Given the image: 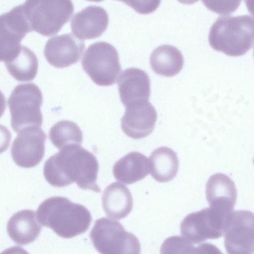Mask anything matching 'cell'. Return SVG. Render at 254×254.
<instances>
[{
  "instance_id": "6da1fadb",
  "label": "cell",
  "mask_w": 254,
  "mask_h": 254,
  "mask_svg": "<svg viewBox=\"0 0 254 254\" xmlns=\"http://www.w3.org/2000/svg\"><path fill=\"white\" fill-rule=\"evenodd\" d=\"M99 163L94 154L80 145L60 149L45 163L43 174L51 186L62 188L76 183L81 189L100 192L96 183Z\"/></svg>"
},
{
  "instance_id": "7a4b0ae2",
  "label": "cell",
  "mask_w": 254,
  "mask_h": 254,
  "mask_svg": "<svg viewBox=\"0 0 254 254\" xmlns=\"http://www.w3.org/2000/svg\"><path fill=\"white\" fill-rule=\"evenodd\" d=\"M37 220L59 236L69 239L88 229L91 215L83 205L62 196H54L43 201L37 210Z\"/></svg>"
},
{
  "instance_id": "3957f363",
  "label": "cell",
  "mask_w": 254,
  "mask_h": 254,
  "mask_svg": "<svg viewBox=\"0 0 254 254\" xmlns=\"http://www.w3.org/2000/svg\"><path fill=\"white\" fill-rule=\"evenodd\" d=\"M253 16H219L212 25L208 40L211 47L231 56L246 54L254 44Z\"/></svg>"
},
{
  "instance_id": "277c9868",
  "label": "cell",
  "mask_w": 254,
  "mask_h": 254,
  "mask_svg": "<svg viewBox=\"0 0 254 254\" xmlns=\"http://www.w3.org/2000/svg\"><path fill=\"white\" fill-rule=\"evenodd\" d=\"M32 31L50 36L59 32L74 11L70 0H27L22 4Z\"/></svg>"
},
{
  "instance_id": "5b68a950",
  "label": "cell",
  "mask_w": 254,
  "mask_h": 254,
  "mask_svg": "<svg viewBox=\"0 0 254 254\" xmlns=\"http://www.w3.org/2000/svg\"><path fill=\"white\" fill-rule=\"evenodd\" d=\"M42 102V94L37 85L33 83L17 85L8 100L13 130L18 132L27 127H40Z\"/></svg>"
},
{
  "instance_id": "8992f818",
  "label": "cell",
  "mask_w": 254,
  "mask_h": 254,
  "mask_svg": "<svg viewBox=\"0 0 254 254\" xmlns=\"http://www.w3.org/2000/svg\"><path fill=\"white\" fill-rule=\"evenodd\" d=\"M90 237L100 254H140L137 237L117 221L105 217L97 220Z\"/></svg>"
},
{
  "instance_id": "52a82bcc",
  "label": "cell",
  "mask_w": 254,
  "mask_h": 254,
  "mask_svg": "<svg viewBox=\"0 0 254 254\" xmlns=\"http://www.w3.org/2000/svg\"><path fill=\"white\" fill-rule=\"evenodd\" d=\"M82 66L96 84H113L122 68L116 49L110 43L98 42L90 45L82 60Z\"/></svg>"
},
{
  "instance_id": "ba28073f",
  "label": "cell",
  "mask_w": 254,
  "mask_h": 254,
  "mask_svg": "<svg viewBox=\"0 0 254 254\" xmlns=\"http://www.w3.org/2000/svg\"><path fill=\"white\" fill-rule=\"evenodd\" d=\"M224 246L228 254H253L254 217L251 211H233L225 228Z\"/></svg>"
},
{
  "instance_id": "9c48e42d",
  "label": "cell",
  "mask_w": 254,
  "mask_h": 254,
  "mask_svg": "<svg viewBox=\"0 0 254 254\" xmlns=\"http://www.w3.org/2000/svg\"><path fill=\"white\" fill-rule=\"evenodd\" d=\"M32 31L22 5L0 15V62L13 57L20 48V42Z\"/></svg>"
},
{
  "instance_id": "30bf717a",
  "label": "cell",
  "mask_w": 254,
  "mask_h": 254,
  "mask_svg": "<svg viewBox=\"0 0 254 254\" xmlns=\"http://www.w3.org/2000/svg\"><path fill=\"white\" fill-rule=\"evenodd\" d=\"M46 140V134L40 127H29L20 130L11 147L15 164L25 168L37 165L44 157Z\"/></svg>"
},
{
  "instance_id": "8fae6325",
  "label": "cell",
  "mask_w": 254,
  "mask_h": 254,
  "mask_svg": "<svg viewBox=\"0 0 254 254\" xmlns=\"http://www.w3.org/2000/svg\"><path fill=\"white\" fill-rule=\"evenodd\" d=\"M126 108L121 119V128L124 132L135 139L150 134L155 127L157 114L149 100L133 102Z\"/></svg>"
},
{
  "instance_id": "7c38bea8",
  "label": "cell",
  "mask_w": 254,
  "mask_h": 254,
  "mask_svg": "<svg viewBox=\"0 0 254 254\" xmlns=\"http://www.w3.org/2000/svg\"><path fill=\"white\" fill-rule=\"evenodd\" d=\"M84 48V41L70 33L49 39L44 53L50 64L57 68H63L78 62Z\"/></svg>"
},
{
  "instance_id": "4fadbf2b",
  "label": "cell",
  "mask_w": 254,
  "mask_h": 254,
  "mask_svg": "<svg viewBox=\"0 0 254 254\" xmlns=\"http://www.w3.org/2000/svg\"><path fill=\"white\" fill-rule=\"evenodd\" d=\"M221 228L207 207L186 216L181 222L180 231L185 239L197 244L220 238L223 235Z\"/></svg>"
},
{
  "instance_id": "5bb4252c",
  "label": "cell",
  "mask_w": 254,
  "mask_h": 254,
  "mask_svg": "<svg viewBox=\"0 0 254 254\" xmlns=\"http://www.w3.org/2000/svg\"><path fill=\"white\" fill-rule=\"evenodd\" d=\"M108 23V14L103 7L90 5L74 14L70 26L76 38L92 39L100 36Z\"/></svg>"
},
{
  "instance_id": "9a60e30c",
  "label": "cell",
  "mask_w": 254,
  "mask_h": 254,
  "mask_svg": "<svg viewBox=\"0 0 254 254\" xmlns=\"http://www.w3.org/2000/svg\"><path fill=\"white\" fill-rule=\"evenodd\" d=\"M121 100L126 107L140 100H149L150 81L144 70L135 67L128 68L120 74L118 81Z\"/></svg>"
},
{
  "instance_id": "2e32d148",
  "label": "cell",
  "mask_w": 254,
  "mask_h": 254,
  "mask_svg": "<svg viewBox=\"0 0 254 254\" xmlns=\"http://www.w3.org/2000/svg\"><path fill=\"white\" fill-rule=\"evenodd\" d=\"M205 194L209 207L233 211L237 193L235 183L228 176L223 173L212 175L206 184Z\"/></svg>"
},
{
  "instance_id": "e0dca14e",
  "label": "cell",
  "mask_w": 254,
  "mask_h": 254,
  "mask_svg": "<svg viewBox=\"0 0 254 254\" xmlns=\"http://www.w3.org/2000/svg\"><path fill=\"white\" fill-rule=\"evenodd\" d=\"M41 228L35 212L30 209L22 210L14 213L7 224L9 237L15 243L21 245L30 244L35 240Z\"/></svg>"
},
{
  "instance_id": "ac0fdd59",
  "label": "cell",
  "mask_w": 254,
  "mask_h": 254,
  "mask_svg": "<svg viewBox=\"0 0 254 254\" xmlns=\"http://www.w3.org/2000/svg\"><path fill=\"white\" fill-rule=\"evenodd\" d=\"M102 204L108 217L120 220L131 212L133 199L128 189L123 184L116 182L105 188L102 196Z\"/></svg>"
},
{
  "instance_id": "d6986e66",
  "label": "cell",
  "mask_w": 254,
  "mask_h": 254,
  "mask_svg": "<svg viewBox=\"0 0 254 254\" xmlns=\"http://www.w3.org/2000/svg\"><path fill=\"white\" fill-rule=\"evenodd\" d=\"M113 173L117 180L130 185L143 179L149 174V162L143 154L131 152L115 163Z\"/></svg>"
},
{
  "instance_id": "ffe728a7",
  "label": "cell",
  "mask_w": 254,
  "mask_h": 254,
  "mask_svg": "<svg viewBox=\"0 0 254 254\" xmlns=\"http://www.w3.org/2000/svg\"><path fill=\"white\" fill-rule=\"evenodd\" d=\"M149 162L150 175L159 182H169L177 174L179 166L177 154L168 147L155 149L150 155Z\"/></svg>"
},
{
  "instance_id": "44dd1931",
  "label": "cell",
  "mask_w": 254,
  "mask_h": 254,
  "mask_svg": "<svg viewBox=\"0 0 254 254\" xmlns=\"http://www.w3.org/2000/svg\"><path fill=\"white\" fill-rule=\"evenodd\" d=\"M149 62L155 73L170 77L177 74L182 69L184 58L181 52L176 47L162 45L153 51Z\"/></svg>"
},
{
  "instance_id": "7402d4cb",
  "label": "cell",
  "mask_w": 254,
  "mask_h": 254,
  "mask_svg": "<svg viewBox=\"0 0 254 254\" xmlns=\"http://www.w3.org/2000/svg\"><path fill=\"white\" fill-rule=\"evenodd\" d=\"M4 63L9 73L18 81L32 80L38 71V59L33 51L25 46L21 45L16 53Z\"/></svg>"
},
{
  "instance_id": "603a6c76",
  "label": "cell",
  "mask_w": 254,
  "mask_h": 254,
  "mask_svg": "<svg viewBox=\"0 0 254 254\" xmlns=\"http://www.w3.org/2000/svg\"><path fill=\"white\" fill-rule=\"evenodd\" d=\"M49 137L59 149L70 145H80L83 140L82 132L78 125L67 120L56 123L51 128Z\"/></svg>"
},
{
  "instance_id": "cb8c5ba5",
  "label": "cell",
  "mask_w": 254,
  "mask_h": 254,
  "mask_svg": "<svg viewBox=\"0 0 254 254\" xmlns=\"http://www.w3.org/2000/svg\"><path fill=\"white\" fill-rule=\"evenodd\" d=\"M160 254H197L196 248L185 238L178 236L165 240L160 248Z\"/></svg>"
},
{
  "instance_id": "d4e9b609",
  "label": "cell",
  "mask_w": 254,
  "mask_h": 254,
  "mask_svg": "<svg viewBox=\"0 0 254 254\" xmlns=\"http://www.w3.org/2000/svg\"><path fill=\"white\" fill-rule=\"evenodd\" d=\"M202 2L209 9L216 13L227 14L235 11L239 6L241 1H207Z\"/></svg>"
},
{
  "instance_id": "484cf974",
  "label": "cell",
  "mask_w": 254,
  "mask_h": 254,
  "mask_svg": "<svg viewBox=\"0 0 254 254\" xmlns=\"http://www.w3.org/2000/svg\"><path fill=\"white\" fill-rule=\"evenodd\" d=\"M11 138L10 131L4 126L0 125V154L8 147Z\"/></svg>"
},
{
  "instance_id": "4316f807",
  "label": "cell",
  "mask_w": 254,
  "mask_h": 254,
  "mask_svg": "<svg viewBox=\"0 0 254 254\" xmlns=\"http://www.w3.org/2000/svg\"><path fill=\"white\" fill-rule=\"evenodd\" d=\"M197 254H223L215 245L204 243L196 247Z\"/></svg>"
},
{
  "instance_id": "83f0119b",
  "label": "cell",
  "mask_w": 254,
  "mask_h": 254,
  "mask_svg": "<svg viewBox=\"0 0 254 254\" xmlns=\"http://www.w3.org/2000/svg\"><path fill=\"white\" fill-rule=\"evenodd\" d=\"M0 254H29L25 250L20 247H13L8 248Z\"/></svg>"
},
{
  "instance_id": "f1b7e54d",
  "label": "cell",
  "mask_w": 254,
  "mask_h": 254,
  "mask_svg": "<svg viewBox=\"0 0 254 254\" xmlns=\"http://www.w3.org/2000/svg\"><path fill=\"white\" fill-rule=\"evenodd\" d=\"M6 108V100L2 92L0 91V118L3 115Z\"/></svg>"
}]
</instances>
